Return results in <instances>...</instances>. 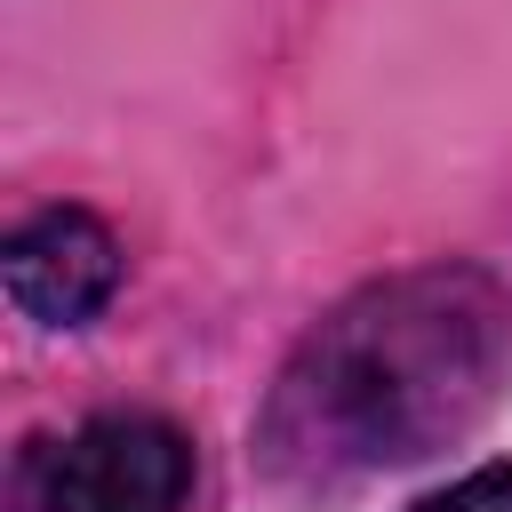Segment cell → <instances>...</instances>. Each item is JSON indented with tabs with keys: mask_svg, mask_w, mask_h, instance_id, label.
<instances>
[{
	"mask_svg": "<svg viewBox=\"0 0 512 512\" xmlns=\"http://www.w3.org/2000/svg\"><path fill=\"white\" fill-rule=\"evenodd\" d=\"M512 384V288L480 264L432 256L360 280L280 360L256 408V472L288 496H344L408 472L504 400Z\"/></svg>",
	"mask_w": 512,
	"mask_h": 512,
	"instance_id": "6da1fadb",
	"label": "cell"
},
{
	"mask_svg": "<svg viewBox=\"0 0 512 512\" xmlns=\"http://www.w3.org/2000/svg\"><path fill=\"white\" fill-rule=\"evenodd\" d=\"M184 496H192V440L144 408L88 416L40 464L48 512H184Z\"/></svg>",
	"mask_w": 512,
	"mask_h": 512,
	"instance_id": "7a4b0ae2",
	"label": "cell"
},
{
	"mask_svg": "<svg viewBox=\"0 0 512 512\" xmlns=\"http://www.w3.org/2000/svg\"><path fill=\"white\" fill-rule=\"evenodd\" d=\"M0 288L24 320L40 328H80L112 304L120 288V240L88 208H40L8 232L0 248Z\"/></svg>",
	"mask_w": 512,
	"mask_h": 512,
	"instance_id": "3957f363",
	"label": "cell"
},
{
	"mask_svg": "<svg viewBox=\"0 0 512 512\" xmlns=\"http://www.w3.org/2000/svg\"><path fill=\"white\" fill-rule=\"evenodd\" d=\"M416 512H512V464H480V472L432 488Z\"/></svg>",
	"mask_w": 512,
	"mask_h": 512,
	"instance_id": "277c9868",
	"label": "cell"
}]
</instances>
